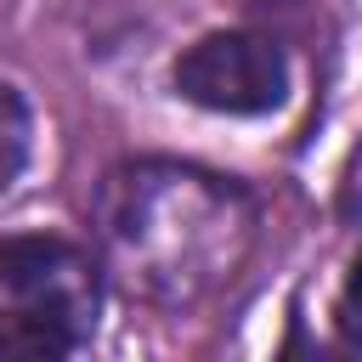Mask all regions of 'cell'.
Wrapping results in <instances>:
<instances>
[{
    "label": "cell",
    "mask_w": 362,
    "mask_h": 362,
    "mask_svg": "<svg viewBox=\"0 0 362 362\" xmlns=\"http://www.w3.org/2000/svg\"><path fill=\"white\" fill-rule=\"evenodd\" d=\"M345 215H362V147L351 153V170H345Z\"/></svg>",
    "instance_id": "cell-7"
},
{
    "label": "cell",
    "mask_w": 362,
    "mask_h": 362,
    "mask_svg": "<svg viewBox=\"0 0 362 362\" xmlns=\"http://www.w3.org/2000/svg\"><path fill=\"white\" fill-rule=\"evenodd\" d=\"M102 255L57 232H11L0 238V311L34 317L62 339L90 345L102 317Z\"/></svg>",
    "instance_id": "cell-2"
},
{
    "label": "cell",
    "mask_w": 362,
    "mask_h": 362,
    "mask_svg": "<svg viewBox=\"0 0 362 362\" xmlns=\"http://www.w3.org/2000/svg\"><path fill=\"white\" fill-rule=\"evenodd\" d=\"M339 334L362 351V255L351 260V272H345V288H339Z\"/></svg>",
    "instance_id": "cell-6"
},
{
    "label": "cell",
    "mask_w": 362,
    "mask_h": 362,
    "mask_svg": "<svg viewBox=\"0 0 362 362\" xmlns=\"http://www.w3.org/2000/svg\"><path fill=\"white\" fill-rule=\"evenodd\" d=\"M102 272L141 305L192 311L221 294L260 238V204L243 181L181 164H113L90 204Z\"/></svg>",
    "instance_id": "cell-1"
},
{
    "label": "cell",
    "mask_w": 362,
    "mask_h": 362,
    "mask_svg": "<svg viewBox=\"0 0 362 362\" xmlns=\"http://www.w3.org/2000/svg\"><path fill=\"white\" fill-rule=\"evenodd\" d=\"M170 85L181 102L204 113L260 119L288 102V57L277 40L255 28H215V34H198L170 62Z\"/></svg>",
    "instance_id": "cell-3"
},
{
    "label": "cell",
    "mask_w": 362,
    "mask_h": 362,
    "mask_svg": "<svg viewBox=\"0 0 362 362\" xmlns=\"http://www.w3.org/2000/svg\"><path fill=\"white\" fill-rule=\"evenodd\" d=\"M28 153H34V107L11 79H0V198L28 170Z\"/></svg>",
    "instance_id": "cell-4"
},
{
    "label": "cell",
    "mask_w": 362,
    "mask_h": 362,
    "mask_svg": "<svg viewBox=\"0 0 362 362\" xmlns=\"http://www.w3.org/2000/svg\"><path fill=\"white\" fill-rule=\"evenodd\" d=\"M0 356H74V339H62L57 328L0 311Z\"/></svg>",
    "instance_id": "cell-5"
}]
</instances>
